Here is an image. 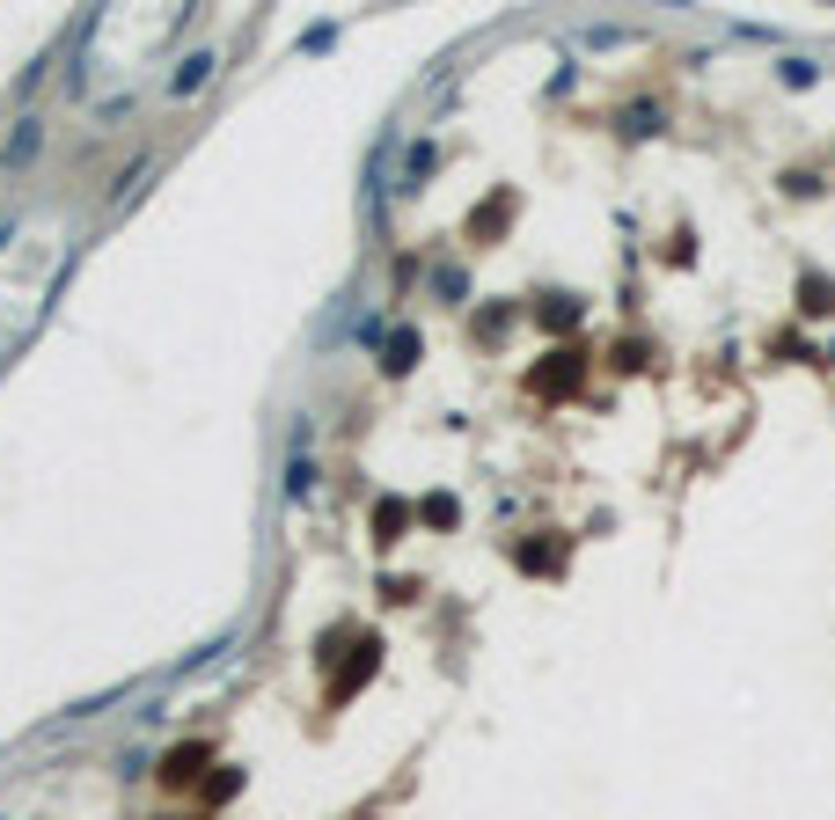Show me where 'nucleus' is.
<instances>
[{
    "mask_svg": "<svg viewBox=\"0 0 835 820\" xmlns=\"http://www.w3.org/2000/svg\"><path fill=\"white\" fill-rule=\"evenodd\" d=\"M37 154H45V118H15V125H8V140H0V176L30 169Z\"/></svg>",
    "mask_w": 835,
    "mask_h": 820,
    "instance_id": "nucleus-1",
    "label": "nucleus"
},
{
    "mask_svg": "<svg viewBox=\"0 0 835 820\" xmlns=\"http://www.w3.org/2000/svg\"><path fill=\"white\" fill-rule=\"evenodd\" d=\"M213 67H221V59H213V51H205V45H198V51H184V67H176L169 96H198V89L213 81Z\"/></svg>",
    "mask_w": 835,
    "mask_h": 820,
    "instance_id": "nucleus-2",
    "label": "nucleus"
},
{
    "mask_svg": "<svg viewBox=\"0 0 835 820\" xmlns=\"http://www.w3.org/2000/svg\"><path fill=\"white\" fill-rule=\"evenodd\" d=\"M550 360H557V366H542V374H536L542 396H565V388H579V360H572V352H550Z\"/></svg>",
    "mask_w": 835,
    "mask_h": 820,
    "instance_id": "nucleus-3",
    "label": "nucleus"
},
{
    "mask_svg": "<svg viewBox=\"0 0 835 820\" xmlns=\"http://www.w3.org/2000/svg\"><path fill=\"white\" fill-rule=\"evenodd\" d=\"M381 366H389V374H411V366H418V330H389V344H381Z\"/></svg>",
    "mask_w": 835,
    "mask_h": 820,
    "instance_id": "nucleus-4",
    "label": "nucleus"
},
{
    "mask_svg": "<svg viewBox=\"0 0 835 820\" xmlns=\"http://www.w3.org/2000/svg\"><path fill=\"white\" fill-rule=\"evenodd\" d=\"M286 499H294V506H308V499H316V461L301 455V447H294V461H286Z\"/></svg>",
    "mask_w": 835,
    "mask_h": 820,
    "instance_id": "nucleus-5",
    "label": "nucleus"
},
{
    "mask_svg": "<svg viewBox=\"0 0 835 820\" xmlns=\"http://www.w3.org/2000/svg\"><path fill=\"white\" fill-rule=\"evenodd\" d=\"M162 776H169V784H198V776H205V748H176L169 762H162Z\"/></svg>",
    "mask_w": 835,
    "mask_h": 820,
    "instance_id": "nucleus-6",
    "label": "nucleus"
},
{
    "mask_svg": "<svg viewBox=\"0 0 835 820\" xmlns=\"http://www.w3.org/2000/svg\"><path fill=\"white\" fill-rule=\"evenodd\" d=\"M799 308H807V315H828L835 308V286L821 279V271H813V279H799Z\"/></svg>",
    "mask_w": 835,
    "mask_h": 820,
    "instance_id": "nucleus-7",
    "label": "nucleus"
},
{
    "mask_svg": "<svg viewBox=\"0 0 835 820\" xmlns=\"http://www.w3.org/2000/svg\"><path fill=\"white\" fill-rule=\"evenodd\" d=\"M433 162H440V154H433V140H418V147H411V162H403V191H418V184L433 176Z\"/></svg>",
    "mask_w": 835,
    "mask_h": 820,
    "instance_id": "nucleus-8",
    "label": "nucleus"
},
{
    "mask_svg": "<svg viewBox=\"0 0 835 820\" xmlns=\"http://www.w3.org/2000/svg\"><path fill=\"white\" fill-rule=\"evenodd\" d=\"M403 520H411V506H396V499H389V506L374 513V535H381V542H396V535H403Z\"/></svg>",
    "mask_w": 835,
    "mask_h": 820,
    "instance_id": "nucleus-9",
    "label": "nucleus"
},
{
    "mask_svg": "<svg viewBox=\"0 0 835 820\" xmlns=\"http://www.w3.org/2000/svg\"><path fill=\"white\" fill-rule=\"evenodd\" d=\"M813 81H821L813 59H785V89H813Z\"/></svg>",
    "mask_w": 835,
    "mask_h": 820,
    "instance_id": "nucleus-10",
    "label": "nucleus"
},
{
    "mask_svg": "<svg viewBox=\"0 0 835 820\" xmlns=\"http://www.w3.org/2000/svg\"><path fill=\"white\" fill-rule=\"evenodd\" d=\"M785 191H791V198H813V191H821V176H813V169H791Z\"/></svg>",
    "mask_w": 835,
    "mask_h": 820,
    "instance_id": "nucleus-11",
    "label": "nucleus"
},
{
    "mask_svg": "<svg viewBox=\"0 0 835 820\" xmlns=\"http://www.w3.org/2000/svg\"><path fill=\"white\" fill-rule=\"evenodd\" d=\"M330 45H338V30H330V23H316L308 37H301V51H330Z\"/></svg>",
    "mask_w": 835,
    "mask_h": 820,
    "instance_id": "nucleus-12",
    "label": "nucleus"
}]
</instances>
